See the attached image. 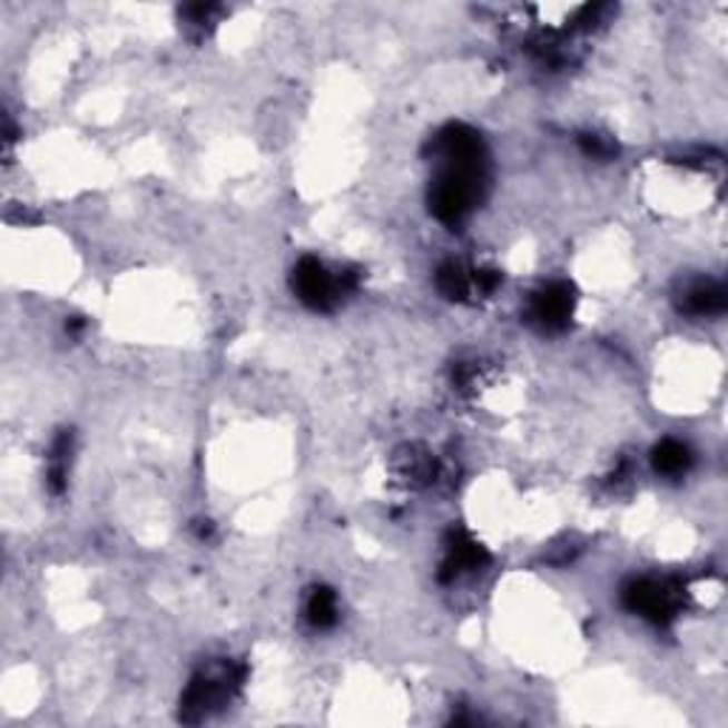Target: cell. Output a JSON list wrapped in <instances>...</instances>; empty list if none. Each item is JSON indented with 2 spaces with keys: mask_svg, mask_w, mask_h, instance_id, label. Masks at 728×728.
<instances>
[{
  "mask_svg": "<svg viewBox=\"0 0 728 728\" xmlns=\"http://www.w3.org/2000/svg\"><path fill=\"white\" fill-rule=\"evenodd\" d=\"M623 601L640 618L652 620V623H669L680 609V589L671 587L666 581H634L632 587L623 592Z\"/></svg>",
  "mask_w": 728,
  "mask_h": 728,
  "instance_id": "cell-3",
  "label": "cell"
},
{
  "mask_svg": "<svg viewBox=\"0 0 728 728\" xmlns=\"http://www.w3.org/2000/svg\"><path fill=\"white\" fill-rule=\"evenodd\" d=\"M486 563V552L481 550V543H475L466 532H450L447 552H444V572L441 578L444 581H453V578L464 575V572H473V569H481Z\"/></svg>",
  "mask_w": 728,
  "mask_h": 728,
  "instance_id": "cell-5",
  "label": "cell"
},
{
  "mask_svg": "<svg viewBox=\"0 0 728 728\" xmlns=\"http://www.w3.org/2000/svg\"><path fill=\"white\" fill-rule=\"evenodd\" d=\"M572 305H575V296H572V288L567 282H552V285L535 294L530 316L543 331H561L572 316Z\"/></svg>",
  "mask_w": 728,
  "mask_h": 728,
  "instance_id": "cell-4",
  "label": "cell"
},
{
  "mask_svg": "<svg viewBox=\"0 0 728 728\" xmlns=\"http://www.w3.org/2000/svg\"><path fill=\"white\" fill-rule=\"evenodd\" d=\"M239 683H243V669L239 666H214V669L203 671L199 678L191 680L186 697H183V711H186L188 720H199V717L211 715L214 709H219L234 695V689Z\"/></svg>",
  "mask_w": 728,
  "mask_h": 728,
  "instance_id": "cell-1",
  "label": "cell"
},
{
  "mask_svg": "<svg viewBox=\"0 0 728 728\" xmlns=\"http://www.w3.org/2000/svg\"><path fill=\"white\" fill-rule=\"evenodd\" d=\"M691 464V455L686 444L680 441H663L658 450H655V466H658V473L663 475H680L686 473Z\"/></svg>",
  "mask_w": 728,
  "mask_h": 728,
  "instance_id": "cell-7",
  "label": "cell"
},
{
  "mask_svg": "<svg viewBox=\"0 0 728 728\" xmlns=\"http://www.w3.org/2000/svg\"><path fill=\"white\" fill-rule=\"evenodd\" d=\"M294 288L305 305L316 311H331L345 294L356 288V279L351 274L331 276L319 259H302L294 270Z\"/></svg>",
  "mask_w": 728,
  "mask_h": 728,
  "instance_id": "cell-2",
  "label": "cell"
},
{
  "mask_svg": "<svg viewBox=\"0 0 728 728\" xmlns=\"http://www.w3.org/2000/svg\"><path fill=\"white\" fill-rule=\"evenodd\" d=\"M722 305H726V294H722L720 285H711V282H706V285H695V288L686 294V307L697 316L720 314Z\"/></svg>",
  "mask_w": 728,
  "mask_h": 728,
  "instance_id": "cell-6",
  "label": "cell"
},
{
  "mask_svg": "<svg viewBox=\"0 0 728 728\" xmlns=\"http://www.w3.org/2000/svg\"><path fill=\"white\" fill-rule=\"evenodd\" d=\"M307 620L314 623L316 629H327L336 623L340 618V607H336V594L331 589H316L311 598H307V609H305Z\"/></svg>",
  "mask_w": 728,
  "mask_h": 728,
  "instance_id": "cell-8",
  "label": "cell"
}]
</instances>
